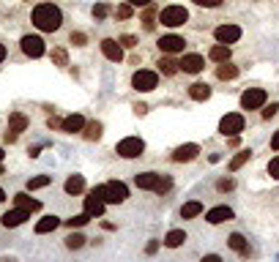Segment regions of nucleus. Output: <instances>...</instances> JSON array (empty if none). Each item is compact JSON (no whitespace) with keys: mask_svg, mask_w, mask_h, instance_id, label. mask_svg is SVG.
I'll return each instance as SVG.
<instances>
[{"mask_svg":"<svg viewBox=\"0 0 279 262\" xmlns=\"http://www.w3.org/2000/svg\"><path fill=\"white\" fill-rule=\"evenodd\" d=\"M3 156H6V153H3V148H0V161H3Z\"/></svg>","mask_w":279,"mask_h":262,"instance_id":"obj_51","label":"nucleus"},{"mask_svg":"<svg viewBox=\"0 0 279 262\" xmlns=\"http://www.w3.org/2000/svg\"><path fill=\"white\" fill-rule=\"evenodd\" d=\"M200 213H202V202H197V200L186 202V205L181 208V219H197Z\"/></svg>","mask_w":279,"mask_h":262,"instance_id":"obj_28","label":"nucleus"},{"mask_svg":"<svg viewBox=\"0 0 279 262\" xmlns=\"http://www.w3.org/2000/svg\"><path fill=\"white\" fill-rule=\"evenodd\" d=\"M271 150H279V131H274V137H271Z\"/></svg>","mask_w":279,"mask_h":262,"instance_id":"obj_46","label":"nucleus"},{"mask_svg":"<svg viewBox=\"0 0 279 262\" xmlns=\"http://www.w3.org/2000/svg\"><path fill=\"white\" fill-rule=\"evenodd\" d=\"M60 123H63V120H58V118H50V120H46V126H50V129H58Z\"/></svg>","mask_w":279,"mask_h":262,"instance_id":"obj_47","label":"nucleus"},{"mask_svg":"<svg viewBox=\"0 0 279 262\" xmlns=\"http://www.w3.org/2000/svg\"><path fill=\"white\" fill-rule=\"evenodd\" d=\"M178 63H181V71H184V74H200L202 68H206V60H202V55H184Z\"/></svg>","mask_w":279,"mask_h":262,"instance_id":"obj_13","label":"nucleus"},{"mask_svg":"<svg viewBox=\"0 0 279 262\" xmlns=\"http://www.w3.org/2000/svg\"><path fill=\"white\" fill-rule=\"evenodd\" d=\"M252 159V150H241V153H236L230 159V172H236V170H241L244 164H246V161Z\"/></svg>","mask_w":279,"mask_h":262,"instance_id":"obj_30","label":"nucleus"},{"mask_svg":"<svg viewBox=\"0 0 279 262\" xmlns=\"http://www.w3.org/2000/svg\"><path fill=\"white\" fill-rule=\"evenodd\" d=\"M52 63H55V66H68L66 49H52Z\"/></svg>","mask_w":279,"mask_h":262,"instance_id":"obj_36","label":"nucleus"},{"mask_svg":"<svg viewBox=\"0 0 279 262\" xmlns=\"http://www.w3.org/2000/svg\"><path fill=\"white\" fill-rule=\"evenodd\" d=\"M129 3H132V5H137V8H140V5H150V0H129Z\"/></svg>","mask_w":279,"mask_h":262,"instance_id":"obj_48","label":"nucleus"},{"mask_svg":"<svg viewBox=\"0 0 279 262\" xmlns=\"http://www.w3.org/2000/svg\"><path fill=\"white\" fill-rule=\"evenodd\" d=\"M184 241H186V232H184V230H170V232L164 235V246H167V249L184 246Z\"/></svg>","mask_w":279,"mask_h":262,"instance_id":"obj_24","label":"nucleus"},{"mask_svg":"<svg viewBox=\"0 0 279 262\" xmlns=\"http://www.w3.org/2000/svg\"><path fill=\"white\" fill-rule=\"evenodd\" d=\"M202 262H222V257H219V254H206Z\"/></svg>","mask_w":279,"mask_h":262,"instance_id":"obj_45","label":"nucleus"},{"mask_svg":"<svg viewBox=\"0 0 279 262\" xmlns=\"http://www.w3.org/2000/svg\"><path fill=\"white\" fill-rule=\"evenodd\" d=\"M85 241H88L85 235H80V232H72V235L66 238V249H82Z\"/></svg>","mask_w":279,"mask_h":262,"instance_id":"obj_33","label":"nucleus"},{"mask_svg":"<svg viewBox=\"0 0 279 262\" xmlns=\"http://www.w3.org/2000/svg\"><path fill=\"white\" fill-rule=\"evenodd\" d=\"M268 175H271V178H276V180H279V156H276V159H271V161H268Z\"/></svg>","mask_w":279,"mask_h":262,"instance_id":"obj_38","label":"nucleus"},{"mask_svg":"<svg viewBox=\"0 0 279 262\" xmlns=\"http://www.w3.org/2000/svg\"><path fill=\"white\" fill-rule=\"evenodd\" d=\"M3 60H6V46L0 44V63H3Z\"/></svg>","mask_w":279,"mask_h":262,"instance_id":"obj_49","label":"nucleus"},{"mask_svg":"<svg viewBox=\"0 0 279 262\" xmlns=\"http://www.w3.org/2000/svg\"><path fill=\"white\" fill-rule=\"evenodd\" d=\"M132 85H134V90H140V93H150L159 85V74L148 71V68H140V71H134V77H132Z\"/></svg>","mask_w":279,"mask_h":262,"instance_id":"obj_4","label":"nucleus"},{"mask_svg":"<svg viewBox=\"0 0 279 262\" xmlns=\"http://www.w3.org/2000/svg\"><path fill=\"white\" fill-rule=\"evenodd\" d=\"M118 44H120V46H129V49H132V46H137V38H134V36H120Z\"/></svg>","mask_w":279,"mask_h":262,"instance_id":"obj_42","label":"nucleus"},{"mask_svg":"<svg viewBox=\"0 0 279 262\" xmlns=\"http://www.w3.org/2000/svg\"><path fill=\"white\" fill-rule=\"evenodd\" d=\"M104 208H107V202H104L96 191H90V194L85 197V213H88L90 219H102L104 216Z\"/></svg>","mask_w":279,"mask_h":262,"instance_id":"obj_9","label":"nucleus"},{"mask_svg":"<svg viewBox=\"0 0 279 262\" xmlns=\"http://www.w3.org/2000/svg\"><path fill=\"white\" fill-rule=\"evenodd\" d=\"M28 115H22V112H11L8 115V131H14V134H20V131H25L28 129Z\"/></svg>","mask_w":279,"mask_h":262,"instance_id":"obj_19","label":"nucleus"},{"mask_svg":"<svg viewBox=\"0 0 279 262\" xmlns=\"http://www.w3.org/2000/svg\"><path fill=\"white\" fill-rule=\"evenodd\" d=\"M228 246L232 249V252H238V254H249V243L244 241V235H238V232H232V235L228 238Z\"/></svg>","mask_w":279,"mask_h":262,"instance_id":"obj_27","label":"nucleus"},{"mask_svg":"<svg viewBox=\"0 0 279 262\" xmlns=\"http://www.w3.org/2000/svg\"><path fill=\"white\" fill-rule=\"evenodd\" d=\"M107 5L104 3H98V5H93V16H96V19H104V16H107Z\"/></svg>","mask_w":279,"mask_h":262,"instance_id":"obj_39","label":"nucleus"},{"mask_svg":"<svg viewBox=\"0 0 279 262\" xmlns=\"http://www.w3.org/2000/svg\"><path fill=\"white\" fill-rule=\"evenodd\" d=\"M241 131H244V115L241 112H228L219 120V134H224V137H238Z\"/></svg>","mask_w":279,"mask_h":262,"instance_id":"obj_5","label":"nucleus"},{"mask_svg":"<svg viewBox=\"0 0 279 262\" xmlns=\"http://www.w3.org/2000/svg\"><path fill=\"white\" fill-rule=\"evenodd\" d=\"M85 41H88V36H85V33H72V44L85 46Z\"/></svg>","mask_w":279,"mask_h":262,"instance_id":"obj_41","label":"nucleus"},{"mask_svg":"<svg viewBox=\"0 0 279 262\" xmlns=\"http://www.w3.org/2000/svg\"><path fill=\"white\" fill-rule=\"evenodd\" d=\"M14 205L16 208H22V211H38V208H42V202L38 200H33V197H28V194H16L14 197Z\"/></svg>","mask_w":279,"mask_h":262,"instance_id":"obj_21","label":"nucleus"},{"mask_svg":"<svg viewBox=\"0 0 279 262\" xmlns=\"http://www.w3.org/2000/svg\"><path fill=\"white\" fill-rule=\"evenodd\" d=\"M132 14H134V5L132 3H120L118 8H115V16H118V19H129Z\"/></svg>","mask_w":279,"mask_h":262,"instance_id":"obj_35","label":"nucleus"},{"mask_svg":"<svg viewBox=\"0 0 279 262\" xmlns=\"http://www.w3.org/2000/svg\"><path fill=\"white\" fill-rule=\"evenodd\" d=\"M30 219V211H22V208H14V211H8V213H3V227H20V224H25V221Z\"/></svg>","mask_w":279,"mask_h":262,"instance_id":"obj_15","label":"nucleus"},{"mask_svg":"<svg viewBox=\"0 0 279 262\" xmlns=\"http://www.w3.org/2000/svg\"><path fill=\"white\" fill-rule=\"evenodd\" d=\"M216 77L219 79H236L238 77V66H232V63H219V68H216Z\"/></svg>","mask_w":279,"mask_h":262,"instance_id":"obj_29","label":"nucleus"},{"mask_svg":"<svg viewBox=\"0 0 279 262\" xmlns=\"http://www.w3.org/2000/svg\"><path fill=\"white\" fill-rule=\"evenodd\" d=\"M102 55L107 57V60H112V63H120L124 60V46L115 41V38H104L102 41Z\"/></svg>","mask_w":279,"mask_h":262,"instance_id":"obj_10","label":"nucleus"},{"mask_svg":"<svg viewBox=\"0 0 279 262\" xmlns=\"http://www.w3.org/2000/svg\"><path fill=\"white\" fill-rule=\"evenodd\" d=\"M3 200H6V191H3V189H0V202H3Z\"/></svg>","mask_w":279,"mask_h":262,"instance_id":"obj_50","label":"nucleus"},{"mask_svg":"<svg viewBox=\"0 0 279 262\" xmlns=\"http://www.w3.org/2000/svg\"><path fill=\"white\" fill-rule=\"evenodd\" d=\"M159 71L164 74V77H172V74H178V71H181V63H178V60H172V57L167 55V57H162V60H159Z\"/></svg>","mask_w":279,"mask_h":262,"instance_id":"obj_25","label":"nucleus"},{"mask_svg":"<svg viewBox=\"0 0 279 262\" xmlns=\"http://www.w3.org/2000/svg\"><path fill=\"white\" fill-rule=\"evenodd\" d=\"M186 41L181 36H162L159 38V49L164 52V55H178V52H184Z\"/></svg>","mask_w":279,"mask_h":262,"instance_id":"obj_11","label":"nucleus"},{"mask_svg":"<svg viewBox=\"0 0 279 262\" xmlns=\"http://www.w3.org/2000/svg\"><path fill=\"white\" fill-rule=\"evenodd\" d=\"M134 183L140 186V189H145V191H156V186L162 183V175H156V172H140L137 178H134Z\"/></svg>","mask_w":279,"mask_h":262,"instance_id":"obj_17","label":"nucleus"},{"mask_svg":"<svg viewBox=\"0 0 279 262\" xmlns=\"http://www.w3.org/2000/svg\"><path fill=\"white\" fill-rule=\"evenodd\" d=\"M216 189L219 191H232V189H236V180H232V178H222L216 183Z\"/></svg>","mask_w":279,"mask_h":262,"instance_id":"obj_37","label":"nucleus"},{"mask_svg":"<svg viewBox=\"0 0 279 262\" xmlns=\"http://www.w3.org/2000/svg\"><path fill=\"white\" fill-rule=\"evenodd\" d=\"M230 219H232V211L228 205H216V208H211V211L206 213L208 224H222V221H230Z\"/></svg>","mask_w":279,"mask_h":262,"instance_id":"obj_16","label":"nucleus"},{"mask_svg":"<svg viewBox=\"0 0 279 262\" xmlns=\"http://www.w3.org/2000/svg\"><path fill=\"white\" fill-rule=\"evenodd\" d=\"M0 175H3V167H0Z\"/></svg>","mask_w":279,"mask_h":262,"instance_id":"obj_53","label":"nucleus"},{"mask_svg":"<svg viewBox=\"0 0 279 262\" xmlns=\"http://www.w3.org/2000/svg\"><path fill=\"white\" fill-rule=\"evenodd\" d=\"M276 112H279V104L274 101V104H271V107H266V109H263V118H266V120H271Z\"/></svg>","mask_w":279,"mask_h":262,"instance_id":"obj_40","label":"nucleus"},{"mask_svg":"<svg viewBox=\"0 0 279 262\" xmlns=\"http://www.w3.org/2000/svg\"><path fill=\"white\" fill-rule=\"evenodd\" d=\"M189 96L194 98V101H208V98H211V87L206 82H194L189 87Z\"/></svg>","mask_w":279,"mask_h":262,"instance_id":"obj_23","label":"nucleus"},{"mask_svg":"<svg viewBox=\"0 0 279 262\" xmlns=\"http://www.w3.org/2000/svg\"><path fill=\"white\" fill-rule=\"evenodd\" d=\"M60 129L66 134H80L85 129V118H82V115H68V118H63Z\"/></svg>","mask_w":279,"mask_h":262,"instance_id":"obj_18","label":"nucleus"},{"mask_svg":"<svg viewBox=\"0 0 279 262\" xmlns=\"http://www.w3.org/2000/svg\"><path fill=\"white\" fill-rule=\"evenodd\" d=\"M60 22H63V14H60V8H58V5L38 3L36 8H33V25H36L38 30L52 33V30H58V27H60Z\"/></svg>","mask_w":279,"mask_h":262,"instance_id":"obj_1","label":"nucleus"},{"mask_svg":"<svg viewBox=\"0 0 279 262\" xmlns=\"http://www.w3.org/2000/svg\"><path fill=\"white\" fill-rule=\"evenodd\" d=\"M3 262H14V260H3Z\"/></svg>","mask_w":279,"mask_h":262,"instance_id":"obj_52","label":"nucleus"},{"mask_svg":"<svg viewBox=\"0 0 279 262\" xmlns=\"http://www.w3.org/2000/svg\"><path fill=\"white\" fill-rule=\"evenodd\" d=\"M145 252H148V254H156V252H159V241H150L148 246H145Z\"/></svg>","mask_w":279,"mask_h":262,"instance_id":"obj_44","label":"nucleus"},{"mask_svg":"<svg viewBox=\"0 0 279 262\" xmlns=\"http://www.w3.org/2000/svg\"><path fill=\"white\" fill-rule=\"evenodd\" d=\"M197 5H206V8H216V5H222V0H194Z\"/></svg>","mask_w":279,"mask_h":262,"instance_id":"obj_43","label":"nucleus"},{"mask_svg":"<svg viewBox=\"0 0 279 262\" xmlns=\"http://www.w3.org/2000/svg\"><path fill=\"white\" fill-rule=\"evenodd\" d=\"M20 46H22V52H25L28 57H42L44 52H46V49H44L42 36H22Z\"/></svg>","mask_w":279,"mask_h":262,"instance_id":"obj_8","label":"nucleus"},{"mask_svg":"<svg viewBox=\"0 0 279 262\" xmlns=\"http://www.w3.org/2000/svg\"><path fill=\"white\" fill-rule=\"evenodd\" d=\"M118 156H124V159H137V156H142V150H145V142L140 137H126V139H120L118 142Z\"/></svg>","mask_w":279,"mask_h":262,"instance_id":"obj_6","label":"nucleus"},{"mask_svg":"<svg viewBox=\"0 0 279 262\" xmlns=\"http://www.w3.org/2000/svg\"><path fill=\"white\" fill-rule=\"evenodd\" d=\"M66 194H80V191L85 189V178L82 175H68V180H66Z\"/></svg>","mask_w":279,"mask_h":262,"instance_id":"obj_26","label":"nucleus"},{"mask_svg":"<svg viewBox=\"0 0 279 262\" xmlns=\"http://www.w3.org/2000/svg\"><path fill=\"white\" fill-rule=\"evenodd\" d=\"M266 90L263 87H249V90L241 93V109H260L266 104Z\"/></svg>","mask_w":279,"mask_h":262,"instance_id":"obj_7","label":"nucleus"},{"mask_svg":"<svg viewBox=\"0 0 279 262\" xmlns=\"http://www.w3.org/2000/svg\"><path fill=\"white\" fill-rule=\"evenodd\" d=\"M93 191H96L107 205H120V202H126V197H129V189H126V183H120V180H110V183H104V186H96Z\"/></svg>","mask_w":279,"mask_h":262,"instance_id":"obj_2","label":"nucleus"},{"mask_svg":"<svg viewBox=\"0 0 279 262\" xmlns=\"http://www.w3.org/2000/svg\"><path fill=\"white\" fill-rule=\"evenodd\" d=\"M82 134H85V139H98V137H102V123H96V120H90V123H85Z\"/></svg>","mask_w":279,"mask_h":262,"instance_id":"obj_32","label":"nucleus"},{"mask_svg":"<svg viewBox=\"0 0 279 262\" xmlns=\"http://www.w3.org/2000/svg\"><path fill=\"white\" fill-rule=\"evenodd\" d=\"M90 221L88 213H77V216H72V219H66V227L68 230H74V227H85Z\"/></svg>","mask_w":279,"mask_h":262,"instance_id":"obj_34","label":"nucleus"},{"mask_svg":"<svg viewBox=\"0 0 279 262\" xmlns=\"http://www.w3.org/2000/svg\"><path fill=\"white\" fill-rule=\"evenodd\" d=\"M208 57H211L214 63H228V60H230V46H228V44H216V46H211Z\"/></svg>","mask_w":279,"mask_h":262,"instance_id":"obj_22","label":"nucleus"},{"mask_svg":"<svg viewBox=\"0 0 279 262\" xmlns=\"http://www.w3.org/2000/svg\"><path fill=\"white\" fill-rule=\"evenodd\" d=\"M186 19H189V11H186L184 5H167V8H162V14H159V22L167 25V27H181Z\"/></svg>","mask_w":279,"mask_h":262,"instance_id":"obj_3","label":"nucleus"},{"mask_svg":"<svg viewBox=\"0 0 279 262\" xmlns=\"http://www.w3.org/2000/svg\"><path fill=\"white\" fill-rule=\"evenodd\" d=\"M58 227H60V219H58V216H44V219L36 224V235H46V232H55Z\"/></svg>","mask_w":279,"mask_h":262,"instance_id":"obj_20","label":"nucleus"},{"mask_svg":"<svg viewBox=\"0 0 279 262\" xmlns=\"http://www.w3.org/2000/svg\"><path fill=\"white\" fill-rule=\"evenodd\" d=\"M241 38V27L238 25H219L216 27V41L219 44H236Z\"/></svg>","mask_w":279,"mask_h":262,"instance_id":"obj_12","label":"nucleus"},{"mask_svg":"<svg viewBox=\"0 0 279 262\" xmlns=\"http://www.w3.org/2000/svg\"><path fill=\"white\" fill-rule=\"evenodd\" d=\"M197 153H200V148H197L194 142H186L181 148L172 150V161H178V164H184V161H194Z\"/></svg>","mask_w":279,"mask_h":262,"instance_id":"obj_14","label":"nucleus"},{"mask_svg":"<svg viewBox=\"0 0 279 262\" xmlns=\"http://www.w3.org/2000/svg\"><path fill=\"white\" fill-rule=\"evenodd\" d=\"M52 183V178L50 175H36V178H30L28 180V189L30 191H36V189H44V186H50Z\"/></svg>","mask_w":279,"mask_h":262,"instance_id":"obj_31","label":"nucleus"}]
</instances>
